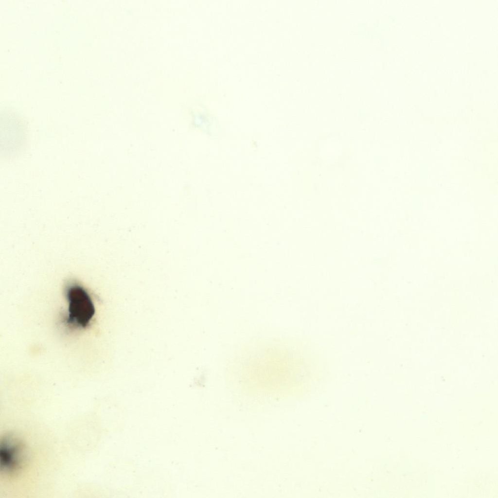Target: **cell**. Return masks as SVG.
I'll return each mask as SVG.
<instances>
[{
    "mask_svg": "<svg viewBox=\"0 0 498 498\" xmlns=\"http://www.w3.org/2000/svg\"><path fill=\"white\" fill-rule=\"evenodd\" d=\"M64 295L67 306L61 323L68 331L85 330L91 324L95 314L89 292L81 285L71 282L65 288Z\"/></svg>",
    "mask_w": 498,
    "mask_h": 498,
    "instance_id": "6da1fadb",
    "label": "cell"
},
{
    "mask_svg": "<svg viewBox=\"0 0 498 498\" xmlns=\"http://www.w3.org/2000/svg\"><path fill=\"white\" fill-rule=\"evenodd\" d=\"M25 442L14 433L2 436L0 445V470L5 477L20 475L29 460V452Z\"/></svg>",
    "mask_w": 498,
    "mask_h": 498,
    "instance_id": "7a4b0ae2",
    "label": "cell"
}]
</instances>
